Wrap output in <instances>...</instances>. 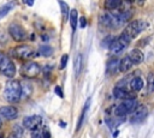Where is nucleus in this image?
Returning <instances> with one entry per match:
<instances>
[{"label": "nucleus", "mask_w": 154, "mask_h": 138, "mask_svg": "<svg viewBox=\"0 0 154 138\" xmlns=\"http://www.w3.org/2000/svg\"><path fill=\"white\" fill-rule=\"evenodd\" d=\"M70 25H71V29H72V34L76 31V28H77V22H78V13H77V10L76 9H72L70 11Z\"/></svg>", "instance_id": "obj_20"}, {"label": "nucleus", "mask_w": 154, "mask_h": 138, "mask_svg": "<svg viewBox=\"0 0 154 138\" xmlns=\"http://www.w3.org/2000/svg\"><path fill=\"white\" fill-rule=\"evenodd\" d=\"M80 21V27L83 29V28H86V25H87V22H86V18L84 17H82V18H80L78 19Z\"/></svg>", "instance_id": "obj_32"}, {"label": "nucleus", "mask_w": 154, "mask_h": 138, "mask_svg": "<svg viewBox=\"0 0 154 138\" xmlns=\"http://www.w3.org/2000/svg\"><path fill=\"white\" fill-rule=\"evenodd\" d=\"M1 126H3V121H1V118H0V128H1Z\"/></svg>", "instance_id": "obj_34"}, {"label": "nucleus", "mask_w": 154, "mask_h": 138, "mask_svg": "<svg viewBox=\"0 0 154 138\" xmlns=\"http://www.w3.org/2000/svg\"><path fill=\"white\" fill-rule=\"evenodd\" d=\"M0 73L9 78L15 77L16 75V66L13 61L3 53H0Z\"/></svg>", "instance_id": "obj_3"}, {"label": "nucleus", "mask_w": 154, "mask_h": 138, "mask_svg": "<svg viewBox=\"0 0 154 138\" xmlns=\"http://www.w3.org/2000/svg\"><path fill=\"white\" fill-rule=\"evenodd\" d=\"M122 1L120 0H106L105 1V9L106 10H116L118 7L122 6Z\"/></svg>", "instance_id": "obj_21"}, {"label": "nucleus", "mask_w": 154, "mask_h": 138, "mask_svg": "<svg viewBox=\"0 0 154 138\" xmlns=\"http://www.w3.org/2000/svg\"><path fill=\"white\" fill-rule=\"evenodd\" d=\"M153 89H154V81H153Z\"/></svg>", "instance_id": "obj_37"}, {"label": "nucleus", "mask_w": 154, "mask_h": 138, "mask_svg": "<svg viewBox=\"0 0 154 138\" xmlns=\"http://www.w3.org/2000/svg\"><path fill=\"white\" fill-rule=\"evenodd\" d=\"M113 96L117 97V99L124 100V101L125 100H134L135 99V96L130 91H128L125 88H118V87H116L113 89Z\"/></svg>", "instance_id": "obj_13"}, {"label": "nucleus", "mask_w": 154, "mask_h": 138, "mask_svg": "<svg viewBox=\"0 0 154 138\" xmlns=\"http://www.w3.org/2000/svg\"><path fill=\"white\" fill-rule=\"evenodd\" d=\"M114 41H116V37H114V36H107V37H105V39L102 40L101 46H102L104 48H108V49H110Z\"/></svg>", "instance_id": "obj_25"}, {"label": "nucleus", "mask_w": 154, "mask_h": 138, "mask_svg": "<svg viewBox=\"0 0 154 138\" xmlns=\"http://www.w3.org/2000/svg\"><path fill=\"white\" fill-rule=\"evenodd\" d=\"M59 126L63 127V128H65V127H66V124H65L64 121H60V122H59Z\"/></svg>", "instance_id": "obj_33"}, {"label": "nucleus", "mask_w": 154, "mask_h": 138, "mask_svg": "<svg viewBox=\"0 0 154 138\" xmlns=\"http://www.w3.org/2000/svg\"><path fill=\"white\" fill-rule=\"evenodd\" d=\"M15 6V4L13 3H9V4H6V5H4V6H1L0 7V19L1 18H4L11 10H12V7Z\"/></svg>", "instance_id": "obj_24"}, {"label": "nucleus", "mask_w": 154, "mask_h": 138, "mask_svg": "<svg viewBox=\"0 0 154 138\" xmlns=\"http://www.w3.org/2000/svg\"><path fill=\"white\" fill-rule=\"evenodd\" d=\"M42 118L40 115H29L23 119V126L30 131H36L37 127L41 125Z\"/></svg>", "instance_id": "obj_10"}, {"label": "nucleus", "mask_w": 154, "mask_h": 138, "mask_svg": "<svg viewBox=\"0 0 154 138\" xmlns=\"http://www.w3.org/2000/svg\"><path fill=\"white\" fill-rule=\"evenodd\" d=\"M114 16H116V18H117L118 25H122V24H124L125 22H128V21L131 18L132 12L128 9V10H125V11H122V12H119V13H116Z\"/></svg>", "instance_id": "obj_15"}, {"label": "nucleus", "mask_w": 154, "mask_h": 138, "mask_svg": "<svg viewBox=\"0 0 154 138\" xmlns=\"http://www.w3.org/2000/svg\"><path fill=\"white\" fill-rule=\"evenodd\" d=\"M39 49H40V54L43 56H49L53 53V48L49 46H41Z\"/></svg>", "instance_id": "obj_26"}, {"label": "nucleus", "mask_w": 154, "mask_h": 138, "mask_svg": "<svg viewBox=\"0 0 154 138\" xmlns=\"http://www.w3.org/2000/svg\"><path fill=\"white\" fill-rule=\"evenodd\" d=\"M137 107H138V103L135 99L134 100H125L114 108V115L118 119H120V118L125 119V116L128 114H132Z\"/></svg>", "instance_id": "obj_2"}, {"label": "nucleus", "mask_w": 154, "mask_h": 138, "mask_svg": "<svg viewBox=\"0 0 154 138\" xmlns=\"http://www.w3.org/2000/svg\"><path fill=\"white\" fill-rule=\"evenodd\" d=\"M89 103H90V99H88V100H87V102H86V105H84V107H83V111H82V113H81V115H80V119H78V121H77L76 132H78V131L81 130L82 125H83V121H84V118H86L87 111H88V108H89Z\"/></svg>", "instance_id": "obj_19"}, {"label": "nucleus", "mask_w": 154, "mask_h": 138, "mask_svg": "<svg viewBox=\"0 0 154 138\" xmlns=\"http://www.w3.org/2000/svg\"><path fill=\"white\" fill-rule=\"evenodd\" d=\"M148 115V108L146 106H138L136 111L130 115V122L131 124H140L142 122Z\"/></svg>", "instance_id": "obj_9"}, {"label": "nucleus", "mask_w": 154, "mask_h": 138, "mask_svg": "<svg viewBox=\"0 0 154 138\" xmlns=\"http://www.w3.org/2000/svg\"><path fill=\"white\" fill-rule=\"evenodd\" d=\"M100 22L102 23V25L107 27V28H117L119 27L117 23V18L113 13H105L100 17Z\"/></svg>", "instance_id": "obj_12"}, {"label": "nucleus", "mask_w": 154, "mask_h": 138, "mask_svg": "<svg viewBox=\"0 0 154 138\" xmlns=\"http://www.w3.org/2000/svg\"><path fill=\"white\" fill-rule=\"evenodd\" d=\"M146 27H147V23L143 22V21H132V22H130V23L126 25V28L124 29L123 34H124L125 36H128L130 40H132V39H135L136 36H138V35L141 34V31H142Z\"/></svg>", "instance_id": "obj_4"}, {"label": "nucleus", "mask_w": 154, "mask_h": 138, "mask_svg": "<svg viewBox=\"0 0 154 138\" xmlns=\"http://www.w3.org/2000/svg\"><path fill=\"white\" fill-rule=\"evenodd\" d=\"M12 54L18 59H29L33 55H35V50L33 47L28 45H21L15 47V49L12 50Z\"/></svg>", "instance_id": "obj_8"}, {"label": "nucleus", "mask_w": 154, "mask_h": 138, "mask_svg": "<svg viewBox=\"0 0 154 138\" xmlns=\"http://www.w3.org/2000/svg\"><path fill=\"white\" fill-rule=\"evenodd\" d=\"M54 93L59 96V97H64V93H63V90H61V88L60 87H55V89H54Z\"/></svg>", "instance_id": "obj_29"}, {"label": "nucleus", "mask_w": 154, "mask_h": 138, "mask_svg": "<svg viewBox=\"0 0 154 138\" xmlns=\"http://www.w3.org/2000/svg\"><path fill=\"white\" fill-rule=\"evenodd\" d=\"M129 88H130L132 91H135V93L140 91V90L143 88V79H142L141 77H134V78L129 82Z\"/></svg>", "instance_id": "obj_17"}, {"label": "nucleus", "mask_w": 154, "mask_h": 138, "mask_svg": "<svg viewBox=\"0 0 154 138\" xmlns=\"http://www.w3.org/2000/svg\"><path fill=\"white\" fill-rule=\"evenodd\" d=\"M67 60H69V55L67 54H64L60 59V65H59V68L60 70H64V68L66 67V64H67Z\"/></svg>", "instance_id": "obj_28"}, {"label": "nucleus", "mask_w": 154, "mask_h": 138, "mask_svg": "<svg viewBox=\"0 0 154 138\" xmlns=\"http://www.w3.org/2000/svg\"><path fill=\"white\" fill-rule=\"evenodd\" d=\"M22 133H23V128H22L21 126L16 125V126L13 127V133H12V136H13L15 138H21V137H22Z\"/></svg>", "instance_id": "obj_27"}, {"label": "nucleus", "mask_w": 154, "mask_h": 138, "mask_svg": "<svg viewBox=\"0 0 154 138\" xmlns=\"http://www.w3.org/2000/svg\"><path fill=\"white\" fill-rule=\"evenodd\" d=\"M82 70V54H77L76 59H75V75L78 76L80 72Z\"/></svg>", "instance_id": "obj_22"}, {"label": "nucleus", "mask_w": 154, "mask_h": 138, "mask_svg": "<svg viewBox=\"0 0 154 138\" xmlns=\"http://www.w3.org/2000/svg\"><path fill=\"white\" fill-rule=\"evenodd\" d=\"M7 138H15V137H13V136H10V137H7Z\"/></svg>", "instance_id": "obj_36"}, {"label": "nucleus", "mask_w": 154, "mask_h": 138, "mask_svg": "<svg viewBox=\"0 0 154 138\" xmlns=\"http://www.w3.org/2000/svg\"><path fill=\"white\" fill-rule=\"evenodd\" d=\"M42 138H51V132H49V130H48L47 127L43 130V133H42Z\"/></svg>", "instance_id": "obj_30"}, {"label": "nucleus", "mask_w": 154, "mask_h": 138, "mask_svg": "<svg viewBox=\"0 0 154 138\" xmlns=\"http://www.w3.org/2000/svg\"><path fill=\"white\" fill-rule=\"evenodd\" d=\"M128 56L130 58L132 65H138V64H141V62L144 60L143 53H142L140 49H137V48H134L132 50H130V53H129Z\"/></svg>", "instance_id": "obj_14"}, {"label": "nucleus", "mask_w": 154, "mask_h": 138, "mask_svg": "<svg viewBox=\"0 0 154 138\" xmlns=\"http://www.w3.org/2000/svg\"><path fill=\"white\" fill-rule=\"evenodd\" d=\"M31 138H42V134H41V132L40 131H34L33 132V134H31Z\"/></svg>", "instance_id": "obj_31"}, {"label": "nucleus", "mask_w": 154, "mask_h": 138, "mask_svg": "<svg viewBox=\"0 0 154 138\" xmlns=\"http://www.w3.org/2000/svg\"><path fill=\"white\" fill-rule=\"evenodd\" d=\"M18 116V111L13 106H3L0 107V118L5 120H13Z\"/></svg>", "instance_id": "obj_11"}, {"label": "nucleus", "mask_w": 154, "mask_h": 138, "mask_svg": "<svg viewBox=\"0 0 154 138\" xmlns=\"http://www.w3.org/2000/svg\"><path fill=\"white\" fill-rule=\"evenodd\" d=\"M41 72V66L35 61H28L21 67V75L24 78H35Z\"/></svg>", "instance_id": "obj_5"}, {"label": "nucleus", "mask_w": 154, "mask_h": 138, "mask_svg": "<svg viewBox=\"0 0 154 138\" xmlns=\"http://www.w3.org/2000/svg\"><path fill=\"white\" fill-rule=\"evenodd\" d=\"M118 67H119V60L118 59L113 58V59L108 60V62H107V73L114 75L117 71H119Z\"/></svg>", "instance_id": "obj_18"}, {"label": "nucleus", "mask_w": 154, "mask_h": 138, "mask_svg": "<svg viewBox=\"0 0 154 138\" xmlns=\"http://www.w3.org/2000/svg\"><path fill=\"white\" fill-rule=\"evenodd\" d=\"M4 99L10 103H16L22 99V84L17 79H10L5 84Z\"/></svg>", "instance_id": "obj_1"}, {"label": "nucleus", "mask_w": 154, "mask_h": 138, "mask_svg": "<svg viewBox=\"0 0 154 138\" xmlns=\"http://www.w3.org/2000/svg\"><path fill=\"white\" fill-rule=\"evenodd\" d=\"M59 6H60V9H61V15H63V21H66L69 17H70V9H69V6H67V4L66 3H64V1H59Z\"/></svg>", "instance_id": "obj_23"}, {"label": "nucleus", "mask_w": 154, "mask_h": 138, "mask_svg": "<svg viewBox=\"0 0 154 138\" xmlns=\"http://www.w3.org/2000/svg\"><path fill=\"white\" fill-rule=\"evenodd\" d=\"M130 42H131V40L122 33L120 36H119L118 39H116V41L113 42V45L111 46L110 50H111L112 54H119V53H122V52L129 46Z\"/></svg>", "instance_id": "obj_7"}, {"label": "nucleus", "mask_w": 154, "mask_h": 138, "mask_svg": "<svg viewBox=\"0 0 154 138\" xmlns=\"http://www.w3.org/2000/svg\"><path fill=\"white\" fill-rule=\"evenodd\" d=\"M117 136H118V131H116V132H114V134H113V137H117Z\"/></svg>", "instance_id": "obj_35"}, {"label": "nucleus", "mask_w": 154, "mask_h": 138, "mask_svg": "<svg viewBox=\"0 0 154 138\" xmlns=\"http://www.w3.org/2000/svg\"><path fill=\"white\" fill-rule=\"evenodd\" d=\"M131 66H132V62H131L130 58H129V56H124V58H122V59L119 60V67H118V70H119L120 72L125 73V72H128V71L130 70Z\"/></svg>", "instance_id": "obj_16"}, {"label": "nucleus", "mask_w": 154, "mask_h": 138, "mask_svg": "<svg viewBox=\"0 0 154 138\" xmlns=\"http://www.w3.org/2000/svg\"><path fill=\"white\" fill-rule=\"evenodd\" d=\"M9 34L17 42H22L27 37V33H25L24 28L19 23H11L9 25Z\"/></svg>", "instance_id": "obj_6"}]
</instances>
